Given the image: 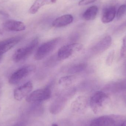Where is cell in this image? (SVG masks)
Segmentation results:
<instances>
[{
  "label": "cell",
  "instance_id": "1",
  "mask_svg": "<svg viewBox=\"0 0 126 126\" xmlns=\"http://www.w3.org/2000/svg\"><path fill=\"white\" fill-rule=\"evenodd\" d=\"M109 100V97L105 93L97 91L94 93L90 98V105L95 114H99L103 111Z\"/></svg>",
  "mask_w": 126,
  "mask_h": 126
},
{
  "label": "cell",
  "instance_id": "2",
  "mask_svg": "<svg viewBox=\"0 0 126 126\" xmlns=\"http://www.w3.org/2000/svg\"><path fill=\"white\" fill-rule=\"evenodd\" d=\"M38 43L39 39L35 38L26 46L17 49L13 56V60L16 63H18L26 60L32 54Z\"/></svg>",
  "mask_w": 126,
  "mask_h": 126
},
{
  "label": "cell",
  "instance_id": "3",
  "mask_svg": "<svg viewBox=\"0 0 126 126\" xmlns=\"http://www.w3.org/2000/svg\"><path fill=\"white\" fill-rule=\"evenodd\" d=\"M60 38L58 37L47 41L38 48L34 55L36 60H41L48 56L55 48L60 42Z\"/></svg>",
  "mask_w": 126,
  "mask_h": 126
},
{
  "label": "cell",
  "instance_id": "4",
  "mask_svg": "<svg viewBox=\"0 0 126 126\" xmlns=\"http://www.w3.org/2000/svg\"><path fill=\"white\" fill-rule=\"evenodd\" d=\"M35 69V66L30 65L24 66L18 69L10 76L9 79V83L12 84L18 83L30 74L34 72Z\"/></svg>",
  "mask_w": 126,
  "mask_h": 126
},
{
  "label": "cell",
  "instance_id": "5",
  "mask_svg": "<svg viewBox=\"0 0 126 126\" xmlns=\"http://www.w3.org/2000/svg\"><path fill=\"white\" fill-rule=\"evenodd\" d=\"M83 48V45L78 43L63 46L58 52V57L60 60H66L73 55L81 51Z\"/></svg>",
  "mask_w": 126,
  "mask_h": 126
},
{
  "label": "cell",
  "instance_id": "6",
  "mask_svg": "<svg viewBox=\"0 0 126 126\" xmlns=\"http://www.w3.org/2000/svg\"><path fill=\"white\" fill-rule=\"evenodd\" d=\"M51 95V89L49 87L36 90L30 93L26 98L29 103H35L45 101L49 99Z\"/></svg>",
  "mask_w": 126,
  "mask_h": 126
},
{
  "label": "cell",
  "instance_id": "7",
  "mask_svg": "<svg viewBox=\"0 0 126 126\" xmlns=\"http://www.w3.org/2000/svg\"><path fill=\"white\" fill-rule=\"evenodd\" d=\"M33 87V83L32 81H30L26 82L14 90L13 93L14 98L16 100L19 101L21 100L31 93Z\"/></svg>",
  "mask_w": 126,
  "mask_h": 126
},
{
  "label": "cell",
  "instance_id": "8",
  "mask_svg": "<svg viewBox=\"0 0 126 126\" xmlns=\"http://www.w3.org/2000/svg\"><path fill=\"white\" fill-rule=\"evenodd\" d=\"M21 39V37L16 36L0 41V55H3L10 50L17 44Z\"/></svg>",
  "mask_w": 126,
  "mask_h": 126
},
{
  "label": "cell",
  "instance_id": "9",
  "mask_svg": "<svg viewBox=\"0 0 126 126\" xmlns=\"http://www.w3.org/2000/svg\"><path fill=\"white\" fill-rule=\"evenodd\" d=\"M87 98L84 96H80L77 98L71 105V109L76 113H83L85 111L88 106Z\"/></svg>",
  "mask_w": 126,
  "mask_h": 126
},
{
  "label": "cell",
  "instance_id": "10",
  "mask_svg": "<svg viewBox=\"0 0 126 126\" xmlns=\"http://www.w3.org/2000/svg\"><path fill=\"white\" fill-rule=\"evenodd\" d=\"M115 116L104 115L95 118L90 123V126H114L117 124Z\"/></svg>",
  "mask_w": 126,
  "mask_h": 126
},
{
  "label": "cell",
  "instance_id": "11",
  "mask_svg": "<svg viewBox=\"0 0 126 126\" xmlns=\"http://www.w3.org/2000/svg\"><path fill=\"white\" fill-rule=\"evenodd\" d=\"M3 25L6 30L12 32H21L26 29V25L23 22L16 20H8Z\"/></svg>",
  "mask_w": 126,
  "mask_h": 126
},
{
  "label": "cell",
  "instance_id": "12",
  "mask_svg": "<svg viewBox=\"0 0 126 126\" xmlns=\"http://www.w3.org/2000/svg\"><path fill=\"white\" fill-rule=\"evenodd\" d=\"M116 15V9L115 6H111L105 8L103 10L101 21L104 23H108L112 21Z\"/></svg>",
  "mask_w": 126,
  "mask_h": 126
},
{
  "label": "cell",
  "instance_id": "13",
  "mask_svg": "<svg viewBox=\"0 0 126 126\" xmlns=\"http://www.w3.org/2000/svg\"><path fill=\"white\" fill-rule=\"evenodd\" d=\"M73 16L71 15L67 14L58 17L52 23V26L56 28H61L66 26L72 23Z\"/></svg>",
  "mask_w": 126,
  "mask_h": 126
},
{
  "label": "cell",
  "instance_id": "14",
  "mask_svg": "<svg viewBox=\"0 0 126 126\" xmlns=\"http://www.w3.org/2000/svg\"><path fill=\"white\" fill-rule=\"evenodd\" d=\"M111 41L110 36H106L94 46L93 51L97 53L103 52L109 47L111 44Z\"/></svg>",
  "mask_w": 126,
  "mask_h": 126
},
{
  "label": "cell",
  "instance_id": "15",
  "mask_svg": "<svg viewBox=\"0 0 126 126\" xmlns=\"http://www.w3.org/2000/svg\"><path fill=\"white\" fill-rule=\"evenodd\" d=\"M57 0H36L29 9V13L32 15L35 14L44 5L55 3L57 2Z\"/></svg>",
  "mask_w": 126,
  "mask_h": 126
},
{
  "label": "cell",
  "instance_id": "16",
  "mask_svg": "<svg viewBox=\"0 0 126 126\" xmlns=\"http://www.w3.org/2000/svg\"><path fill=\"white\" fill-rule=\"evenodd\" d=\"M98 12V8L96 6H92L88 8L83 14L84 19L87 21L94 20Z\"/></svg>",
  "mask_w": 126,
  "mask_h": 126
},
{
  "label": "cell",
  "instance_id": "17",
  "mask_svg": "<svg viewBox=\"0 0 126 126\" xmlns=\"http://www.w3.org/2000/svg\"><path fill=\"white\" fill-rule=\"evenodd\" d=\"M75 76L73 75L66 76L61 77L59 79L58 83L61 86L66 87L69 86L75 80Z\"/></svg>",
  "mask_w": 126,
  "mask_h": 126
},
{
  "label": "cell",
  "instance_id": "18",
  "mask_svg": "<svg viewBox=\"0 0 126 126\" xmlns=\"http://www.w3.org/2000/svg\"><path fill=\"white\" fill-rule=\"evenodd\" d=\"M87 64L85 63H80L71 66L68 70V72L71 74L80 72L85 70Z\"/></svg>",
  "mask_w": 126,
  "mask_h": 126
},
{
  "label": "cell",
  "instance_id": "19",
  "mask_svg": "<svg viewBox=\"0 0 126 126\" xmlns=\"http://www.w3.org/2000/svg\"><path fill=\"white\" fill-rule=\"evenodd\" d=\"M126 10V4H123L121 5L118 10L117 13V17L118 19H120L123 17Z\"/></svg>",
  "mask_w": 126,
  "mask_h": 126
},
{
  "label": "cell",
  "instance_id": "20",
  "mask_svg": "<svg viewBox=\"0 0 126 126\" xmlns=\"http://www.w3.org/2000/svg\"><path fill=\"white\" fill-rule=\"evenodd\" d=\"M120 54L122 57L126 58V34L123 39Z\"/></svg>",
  "mask_w": 126,
  "mask_h": 126
},
{
  "label": "cell",
  "instance_id": "21",
  "mask_svg": "<svg viewBox=\"0 0 126 126\" xmlns=\"http://www.w3.org/2000/svg\"><path fill=\"white\" fill-rule=\"evenodd\" d=\"M114 56V51L113 50L110 53L107 57L106 63L108 65H111V64L112 63Z\"/></svg>",
  "mask_w": 126,
  "mask_h": 126
},
{
  "label": "cell",
  "instance_id": "22",
  "mask_svg": "<svg viewBox=\"0 0 126 126\" xmlns=\"http://www.w3.org/2000/svg\"><path fill=\"white\" fill-rule=\"evenodd\" d=\"M97 0H81L79 3V5L81 6H85L94 3Z\"/></svg>",
  "mask_w": 126,
  "mask_h": 126
},
{
  "label": "cell",
  "instance_id": "23",
  "mask_svg": "<svg viewBox=\"0 0 126 126\" xmlns=\"http://www.w3.org/2000/svg\"><path fill=\"white\" fill-rule=\"evenodd\" d=\"M126 29V20L124 22L121 24L116 29L117 32H120L123 31Z\"/></svg>",
  "mask_w": 126,
  "mask_h": 126
},
{
  "label": "cell",
  "instance_id": "24",
  "mask_svg": "<svg viewBox=\"0 0 126 126\" xmlns=\"http://www.w3.org/2000/svg\"><path fill=\"white\" fill-rule=\"evenodd\" d=\"M114 126H126V120L117 123Z\"/></svg>",
  "mask_w": 126,
  "mask_h": 126
},
{
  "label": "cell",
  "instance_id": "25",
  "mask_svg": "<svg viewBox=\"0 0 126 126\" xmlns=\"http://www.w3.org/2000/svg\"><path fill=\"white\" fill-rule=\"evenodd\" d=\"M0 15L3 16H5V17H8L9 16L8 13H7L4 12V11L1 10H0Z\"/></svg>",
  "mask_w": 126,
  "mask_h": 126
},
{
  "label": "cell",
  "instance_id": "26",
  "mask_svg": "<svg viewBox=\"0 0 126 126\" xmlns=\"http://www.w3.org/2000/svg\"><path fill=\"white\" fill-rule=\"evenodd\" d=\"M2 85H3V83H2V81L0 79V97L1 95V93H2Z\"/></svg>",
  "mask_w": 126,
  "mask_h": 126
},
{
  "label": "cell",
  "instance_id": "27",
  "mask_svg": "<svg viewBox=\"0 0 126 126\" xmlns=\"http://www.w3.org/2000/svg\"><path fill=\"white\" fill-rule=\"evenodd\" d=\"M12 126H25L24 124L22 123H17L15 125Z\"/></svg>",
  "mask_w": 126,
  "mask_h": 126
},
{
  "label": "cell",
  "instance_id": "28",
  "mask_svg": "<svg viewBox=\"0 0 126 126\" xmlns=\"http://www.w3.org/2000/svg\"><path fill=\"white\" fill-rule=\"evenodd\" d=\"M8 0H0V2L1 3H5L8 1Z\"/></svg>",
  "mask_w": 126,
  "mask_h": 126
},
{
  "label": "cell",
  "instance_id": "29",
  "mask_svg": "<svg viewBox=\"0 0 126 126\" xmlns=\"http://www.w3.org/2000/svg\"><path fill=\"white\" fill-rule=\"evenodd\" d=\"M3 32H2L1 30L0 29V35H3Z\"/></svg>",
  "mask_w": 126,
  "mask_h": 126
},
{
  "label": "cell",
  "instance_id": "30",
  "mask_svg": "<svg viewBox=\"0 0 126 126\" xmlns=\"http://www.w3.org/2000/svg\"><path fill=\"white\" fill-rule=\"evenodd\" d=\"M58 126L57 124H52V126Z\"/></svg>",
  "mask_w": 126,
  "mask_h": 126
},
{
  "label": "cell",
  "instance_id": "31",
  "mask_svg": "<svg viewBox=\"0 0 126 126\" xmlns=\"http://www.w3.org/2000/svg\"><path fill=\"white\" fill-rule=\"evenodd\" d=\"M2 57H3V55H0V62L2 59Z\"/></svg>",
  "mask_w": 126,
  "mask_h": 126
},
{
  "label": "cell",
  "instance_id": "32",
  "mask_svg": "<svg viewBox=\"0 0 126 126\" xmlns=\"http://www.w3.org/2000/svg\"></svg>",
  "mask_w": 126,
  "mask_h": 126
}]
</instances>
